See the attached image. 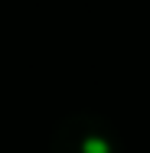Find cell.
<instances>
[{"mask_svg": "<svg viewBox=\"0 0 150 153\" xmlns=\"http://www.w3.org/2000/svg\"><path fill=\"white\" fill-rule=\"evenodd\" d=\"M49 153H121L114 124L98 111H69L49 134Z\"/></svg>", "mask_w": 150, "mask_h": 153, "instance_id": "1", "label": "cell"}, {"mask_svg": "<svg viewBox=\"0 0 150 153\" xmlns=\"http://www.w3.org/2000/svg\"><path fill=\"white\" fill-rule=\"evenodd\" d=\"M144 153H150V150H144Z\"/></svg>", "mask_w": 150, "mask_h": 153, "instance_id": "2", "label": "cell"}]
</instances>
